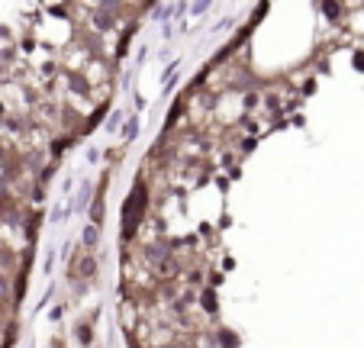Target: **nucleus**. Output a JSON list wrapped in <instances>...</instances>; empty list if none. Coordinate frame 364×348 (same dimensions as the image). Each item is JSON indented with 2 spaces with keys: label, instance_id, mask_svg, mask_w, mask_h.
<instances>
[{
  "label": "nucleus",
  "instance_id": "f257e3e1",
  "mask_svg": "<svg viewBox=\"0 0 364 348\" xmlns=\"http://www.w3.org/2000/svg\"><path fill=\"white\" fill-rule=\"evenodd\" d=\"M94 271H97V261H94L91 251H84V255L77 258V265H74V274L77 277H94Z\"/></svg>",
  "mask_w": 364,
  "mask_h": 348
},
{
  "label": "nucleus",
  "instance_id": "f03ea898",
  "mask_svg": "<svg viewBox=\"0 0 364 348\" xmlns=\"http://www.w3.org/2000/svg\"><path fill=\"white\" fill-rule=\"evenodd\" d=\"M81 239H84V248H94V245H97V226H87Z\"/></svg>",
  "mask_w": 364,
  "mask_h": 348
},
{
  "label": "nucleus",
  "instance_id": "7ed1b4c3",
  "mask_svg": "<svg viewBox=\"0 0 364 348\" xmlns=\"http://www.w3.org/2000/svg\"><path fill=\"white\" fill-rule=\"evenodd\" d=\"M200 300H203V310H210V313L216 310V303H213V290H203V297H200Z\"/></svg>",
  "mask_w": 364,
  "mask_h": 348
},
{
  "label": "nucleus",
  "instance_id": "20e7f679",
  "mask_svg": "<svg viewBox=\"0 0 364 348\" xmlns=\"http://www.w3.org/2000/svg\"><path fill=\"white\" fill-rule=\"evenodd\" d=\"M77 338H81V342H91V329H87V326H77Z\"/></svg>",
  "mask_w": 364,
  "mask_h": 348
},
{
  "label": "nucleus",
  "instance_id": "39448f33",
  "mask_svg": "<svg viewBox=\"0 0 364 348\" xmlns=\"http://www.w3.org/2000/svg\"><path fill=\"white\" fill-rule=\"evenodd\" d=\"M219 342H223L226 348H232V345H235V338H232V335H229V332H219Z\"/></svg>",
  "mask_w": 364,
  "mask_h": 348
},
{
  "label": "nucleus",
  "instance_id": "423d86ee",
  "mask_svg": "<svg viewBox=\"0 0 364 348\" xmlns=\"http://www.w3.org/2000/svg\"><path fill=\"white\" fill-rule=\"evenodd\" d=\"M187 284H200V271H187Z\"/></svg>",
  "mask_w": 364,
  "mask_h": 348
},
{
  "label": "nucleus",
  "instance_id": "0eeeda50",
  "mask_svg": "<svg viewBox=\"0 0 364 348\" xmlns=\"http://www.w3.org/2000/svg\"><path fill=\"white\" fill-rule=\"evenodd\" d=\"M354 65H358V68H364V55H361V52L354 55Z\"/></svg>",
  "mask_w": 364,
  "mask_h": 348
},
{
  "label": "nucleus",
  "instance_id": "6e6552de",
  "mask_svg": "<svg viewBox=\"0 0 364 348\" xmlns=\"http://www.w3.org/2000/svg\"><path fill=\"white\" fill-rule=\"evenodd\" d=\"M4 293H7V284H4V277H0V297H4Z\"/></svg>",
  "mask_w": 364,
  "mask_h": 348
}]
</instances>
